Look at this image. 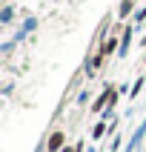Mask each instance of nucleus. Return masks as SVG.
Segmentation results:
<instances>
[{"label":"nucleus","instance_id":"nucleus-2","mask_svg":"<svg viewBox=\"0 0 146 152\" xmlns=\"http://www.w3.org/2000/svg\"><path fill=\"white\" fill-rule=\"evenodd\" d=\"M129 9H132V0H126V3H123V9H120V15L126 17V15H129Z\"/></svg>","mask_w":146,"mask_h":152},{"label":"nucleus","instance_id":"nucleus-1","mask_svg":"<svg viewBox=\"0 0 146 152\" xmlns=\"http://www.w3.org/2000/svg\"><path fill=\"white\" fill-rule=\"evenodd\" d=\"M60 149H66V135L63 132H52L49 141H46V152H60Z\"/></svg>","mask_w":146,"mask_h":152}]
</instances>
